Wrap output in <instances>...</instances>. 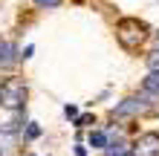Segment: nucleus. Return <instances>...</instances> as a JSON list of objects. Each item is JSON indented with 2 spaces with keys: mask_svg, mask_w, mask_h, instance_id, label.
<instances>
[{
  "mask_svg": "<svg viewBox=\"0 0 159 156\" xmlns=\"http://www.w3.org/2000/svg\"><path fill=\"white\" fill-rule=\"evenodd\" d=\"M0 156H3V153H0Z\"/></svg>",
  "mask_w": 159,
  "mask_h": 156,
  "instance_id": "15",
  "label": "nucleus"
},
{
  "mask_svg": "<svg viewBox=\"0 0 159 156\" xmlns=\"http://www.w3.org/2000/svg\"><path fill=\"white\" fill-rule=\"evenodd\" d=\"M148 110H151V101L145 96H130V98H125V101H119L113 107V116L116 118H133V116L148 113Z\"/></svg>",
  "mask_w": 159,
  "mask_h": 156,
  "instance_id": "3",
  "label": "nucleus"
},
{
  "mask_svg": "<svg viewBox=\"0 0 159 156\" xmlns=\"http://www.w3.org/2000/svg\"><path fill=\"white\" fill-rule=\"evenodd\" d=\"M130 156H159V133H142L130 148Z\"/></svg>",
  "mask_w": 159,
  "mask_h": 156,
  "instance_id": "4",
  "label": "nucleus"
},
{
  "mask_svg": "<svg viewBox=\"0 0 159 156\" xmlns=\"http://www.w3.org/2000/svg\"><path fill=\"white\" fill-rule=\"evenodd\" d=\"M90 122H93V116H78L75 118V127H87Z\"/></svg>",
  "mask_w": 159,
  "mask_h": 156,
  "instance_id": "12",
  "label": "nucleus"
},
{
  "mask_svg": "<svg viewBox=\"0 0 159 156\" xmlns=\"http://www.w3.org/2000/svg\"><path fill=\"white\" fill-rule=\"evenodd\" d=\"M116 38H119V43L125 49H136L148 38V26L142 20H136V17H121L116 23Z\"/></svg>",
  "mask_w": 159,
  "mask_h": 156,
  "instance_id": "1",
  "label": "nucleus"
},
{
  "mask_svg": "<svg viewBox=\"0 0 159 156\" xmlns=\"http://www.w3.org/2000/svg\"><path fill=\"white\" fill-rule=\"evenodd\" d=\"M17 61H20L17 47H15V43H9V41H3V43H0V67H15Z\"/></svg>",
  "mask_w": 159,
  "mask_h": 156,
  "instance_id": "6",
  "label": "nucleus"
},
{
  "mask_svg": "<svg viewBox=\"0 0 159 156\" xmlns=\"http://www.w3.org/2000/svg\"><path fill=\"white\" fill-rule=\"evenodd\" d=\"M64 113H67L70 118H75V116H78V107H72V104H67V107H64Z\"/></svg>",
  "mask_w": 159,
  "mask_h": 156,
  "instance_id": "13",
  "label": "nucleus"
},
{
  "mask_svg": "<svg viewBox=\"0 0 159 156\" xmlns=\"http://www.w3.org/2000/svg\"><path fill=\"white\" fill-rule=\"evenodd\" d=\"M142 96H145L151 104L159 101V75H156V72H151V75L142 81Z\"/></svg>",
  "mask_w": 159,
  "mask_h": 156,
  "instance_id": "5",
  "label": "nucleus"
},
{
  "mask_svg": "<svg viewBox=\"0 0 159 156\" xmlns=\"http://www.w3.org/2000/svg\"><path fill=\"white\" fill-rule=\"evenodd\" d=\"M35 3H38L41 9H58V6L64 3V0H35Z\"/></svg>",
  "mask_w": 159,
  "mask_h": 156,
  "instance_id": "11",
  "label": "nucleus"
},
{
  "mask_svg": "<svg viewBox=\"0 0 159 156\" xmlns=\"http://www.w3.org/2000/svg\"><path fill=\"white\" fill-rule=\"evenodd\" d=\"M145 64H148V69H151V72H156V75H159V47H156L153 52H148Z\"/></svg>",
  "mask_w": 159,
  "mask_h": 156,
  "instance_id": "9",
  "label": "nucleus"
},
{
  "mask_svg": "<svg viewBox=\"0 0 159 156\" xmlns=\"http://www.w3.org/2000/svg\"><path fill=\"white\" fill-rule=\"evenodd\" d=\"M153 41H156V47H159V32H156V35H153Z\"/></svg>",
  "mask_w": 159,
  "mask_h": 156,
  "instance_id": "14",
  "label": "nucleus"
},
{
  "mask_svg": "<svg viewBox=\"0 0 159 156\" xmlns=\"http://www.w3.org/2000/svg\"><path fill=\"white\" fill-rule=\"evenodd\" d=\"M90 145H93V148H98V150H104L107 148V133H101V130H96V133H90Z\"/></svg>",
  "mask_w": 159,
  "mask_h": 156,
  "instance_id": "8",
  "label": "nucleus"
},
{
  "mask_svg": "<svg viewBox=\"0 0 159 156\" xmlns=\"http://www.w3.org/2000/svg\"><path fill=\"white\" fill-rule=\"evenodd\" d=\"M104 156H130V150H127L125 142H119V145H107V148H104Z\"/></svg>",
  "mask_w": 159,
  "mask_h": 156,
  "instance_id": "7",
  "label": "nucleus"
},
{
  "mask_svg": "<svg viewBox=\"0 0 159 156\" xmlns=\"http://www.w3.org/2000/svg\"><path fill=\"white\" fill-rule=\"evenodd\" d=\"M0 104L6 110H23L26 104V84L20 78H6L0 84Z\"/></svg>",
  "mask_w": 159,
  "mask_h": 156,
  "instance_id": "2",
  "label": "nucleus"
},
{
  "mask_svg": "<svg viewBox=\"0 0 159 156\" xmlns=\"http://www.w3.org/2000/svg\"><path fill=\"white\" fill-rule=\"evenodd\" d=\"M23 136H26V139H38V136H41V127L35 124V122H29V127H26V133H23Z\"/></svg>",
  "mask_w": 159,
  "mask_h": 156,
  "instance_id": "10",
  "label": "nucleus"
}]
</instances>
